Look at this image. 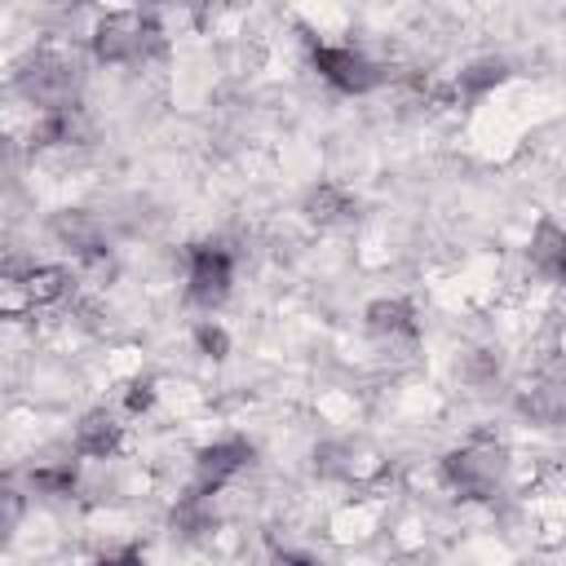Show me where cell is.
<instances>
[{"label":"cell","mask_w":566,"mask_h":566,"mask_svg":"<svg viewBox=\"0 0 566 566\" xmlns=\"http://www.w3.org/2000/svg\"><path fill=\"white\" fill-rule=\"evenodd\" d=\"M248 460H252V447H248L243 438H226V442L203 447L199 460H195V495H212V491H221Z\"/></svg>","instance_id":"6"},{"label":"cell","mask_w":566,"mask_h":566,"mask_svg":"<svg viewBox=\"0 0 566 566\" xmlns=\"http://www.w3.org/2000/svg\"><path fill=\"white\" fill-rule=\"evenodd\" d=\"M31 486L44 491V495H71L75 491V464H49V469H35L31 473Z\"/></svg>","instance_id":"16"},{"label":"cell","mask_w":566,"mask_h":566,"mask_svg":"<svg viewBox=\"0 0 566 566\" xmlns=\"http://www.w3.org/2000/svg\"><path fill=\"white\" fill-rule=\"evenodd\" d=\"M504 469H509V451L491 438H473L464 447H455L447 460H442V478L469 495V500H486L495 495V486L504 482Z\"/></svg>","instance_id":"2"},{"label":"cell","mask_w":566,"mask_h":566,"mask_svg":"<svg viewBox=\"0 0 566 566\" xmlns=\"http://www.w3.org/2000/svg\"><path fill=\"white\" fill-rule=\"evenodd\" d=\"M314 71L340 93H367L380 84V66L349 44H314Z\"/></svg>","instance_id":"5"},{"label":"cell","mask_w":566,"mask_h":566,"mask_svg":"<svg viewBox=\"0 0 566 566\" xmlns=\"http://www.w3.org/2000/svg\"><path fill=\"white\" fill-rule=\"evenodd\" d=\"M13 287H22V296L31 305H53V301H66L75 292V279L62 265H31L22 279H13Z\"/></svg>","instance_id":"8"},{"label":"cell","mask_w":566,"mask_h":566,"mask_svg":"<svg viewBox=\"0 0 566 566\" xmlns=\"http://www.w3.org/2000/svg\"><path fill=\"white\" fill-rule=\"evenodd\" d=\"M234 283V256L221 243H195L190 248V265H186V292L195 305L212 310L230 296Z\"/></svg>","instance_id":"4"},{"label":"cell","mask_w":566,"mask_h":566,"mask_svg":"<svg viewBox=\"0 0 566 566\" xmlns=\"http://www.w3.org/2000/svg\"><path fill=\"white\" fill-rule=\"evenodd\" d=\"M531 261H535L539 274L566 283V230L539 226V230H535V243H531Z\"/></svg>","instance_id":"12"},{"label":"cell","mask_w":566,"mask_h":566,"mask_svg":"<svg viewBox=\"0 0 566 566\" xmlns=\"http://www.w3.org/2000/svg\"><path fill=\"white\" fill-rule=\"evenodd\" d=\"M522 411H526L531 420H544V424L562 420V416H566V385H562V380H544V385H535V389L522 398Z\"/></svg>","instance_id":"14"},{"label":"cell","mask_w":566,"mask_h":566,"mask_svg":"<svg viewBox=\"0 0 566 566\" xmlns=\"http://www.w3.org/2000/svg\"><path fill=\"white\" fill-rule=\"evenodd\" d=\"M84 111H80V102L75 106H62V111H40V119H35V142L40 146H71V142H80L84 137Z\"/></svg>","instance_id":"10"},{"label":"cell","mask_w":566,"mask_h":566,"mask_svg":"<svg viewBox=\"0 0 566 566\" xmlns=\"http://www.w3.org/2000/svg\"><path fill=\"white\" fill-rule=\"evenodd\" d=\"M53 234L88 265H102L106 261V239H102V226L88 217V212H62L53 221Z\"/></svg>","instance_id":"7"},{"label":"cell","mask_w":566,"mask_h":566,"mask_svg":"<svg viewBox=\"0 0 566 566\" xmlns=\"http://www.w3.org/2000/svg\"><path fill=\"white\" fill-rule=\"evenodd\" d=\"M367 327L376 332V336H389V340H398V336H416L420 332V323H416V310L407 305V301H376L371 310H367Z\"/></svg>","instance_id":"11"},{"label":"cell","mask_w":566,"mask_h":566,"mask_svg":"<svg viewBox=\"0 0 566 566\" xmlns=\"http://www.w3.org/2000/svg\"><path fill=\"white\" fill-rule=\"evenodd\" d=\"M504 75H509V66H504V62H478V66L460 71L455 93H460V97H482V93H486V88H495Z\"/></svg>","instance_id":"15"},{"label":"cell","mask_w":566,"mask_h":566,"mask_svg":"<svg viewBox=\"0 0 566 566\" xmlns=\"http://www.w3.org/2000/svg\"><path fill=\"white\" fill-rule=\"evenodd\" d=\"M195 345H199V354H208V358H226V354H230V336H226V327H217V323H199V327H195Z\"/></svg>","instance_id":"17"},{"label":"cell","mask_w":566,"mask_h":566,"mask_svg":"<svg viewBox=\"0 0 566 566\" xmlns=\"http://www.w3.org/2000/svg\"><path fill=\"white\" fill-rule=\"evenodd\" d=\"M102 566H142V548H119V553H106L102 557Z\"/></svg>","instance_id":"19"},{"label":"cell","mask_w":566,"mask_h":566,"mask_svg":"<svg viewBox=\"0 0 566 566\" xmlns=\"http://www.w3.org/2000/svg\"><path fill=\"white\" fill-rule=\"evenodd\" d=\"M115 447H119V424H115V416L88 411V416L75 424V451H80V455L106 460V455H115Z\"/></svg>","instance_id":"9"},{"label":"cell","mask_w":566,"mask_h":566,"mask_svg":"<svg viewBox=\"0 0 566 566\" xmlns=\"http://www.w3.org/2000/svg\"><path fill=\"white\" fill-rule=\"evenodd\" d=\"M18 88L40 106V111H62L75 106L80 93V66L62 53H35L22 71H18Z\"/></svg>","instance_id":"3"},{"label":"cell","mask_w":566,"mask_h":566,"mask_svg":"<svg viewBox=\"0 0 566 566\" xmlns=\"http://www.w3.org/2000/svg\"><path fill=\"white\" fill-rule=\"evenodd\" d=\"M279 566H318L314 557H305V553H283L279 557Z\"/></svg>","instance_id":"20"},{"label":"cell","mask_w":566,"mask_h":566,"mask_svg":"<svg viewBox=\"0 0 566 566\" xmlns=\"http://www.w3.org/2000/svg\"><path fill=\"white\" fill-rule=\"evenodd\" d=\"M159 44H164V31H159V22H155L150 13H142V9L106 13V18L93 27V57H97V62H111V66L146 62Z\"/></svg>","instance_id":"1"},{"label":"cell","mask_w":566,"mask_h":566,"mask_svg":"<svg viewBox=\"0 0 566 566\" xmlns=\"http://www.w3.org/2000/svg\"><path fill=\"white\" fill-rule=\"evenodd\" d=\"M349 212H354V199H349V190L336 186V181H318V186L310 190V199H305V217L318 221V226H332V221H340V217H349Z\"/></svg>","instance_id":"13"},{"label":"cell","mask_w":566,"mask_h":566,"mask_svg":"<svg viewBox=\"0 0 566 566\" xmlns=\"http://www.w3.org/2000/svg\"><path fill=\"white\" fill-rule=\"evenodd\" d=\"M155 402V385L150 380H133L128 385V411H146Z\"/></svg>","instance_id":"18"}]
</instances>
